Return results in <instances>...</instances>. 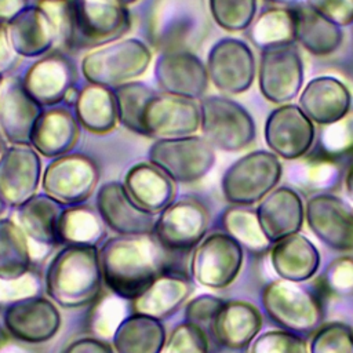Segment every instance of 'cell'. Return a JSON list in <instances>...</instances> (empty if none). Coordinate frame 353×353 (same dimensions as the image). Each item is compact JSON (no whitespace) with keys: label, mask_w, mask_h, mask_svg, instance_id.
Here are the masks:
<instances>
[{"label":"cell","mask_w":353,"mask_h":353,"mask_svg":"<svg viewBox=\"0 0 353 353\" xmlns=\"http://www.w3.org/2000/svg\"><path fill=\"white\" fill-rule=\"evenodd\" d=\"M52 21L57 44L66 50H88L120 40L131 28L127 7L110 0L39 1Z\"/></svg>","instance_id":"obj_1"},{"label":"cell","mask_w":353,"mask_h":353,"mask_svg":"<svg viewBox=\"0 0 353 353\" xmlns=\"http://www.w3.org/2000/svg\"><path fill=\"white\" fill-rule=\"evenodd\" d=\"M164 250L153 234L112 237L99 248L106 287L123 299H135L164 269Z\"/></svg>","instance_id":"obj_2"},{"label":"cell","mask_w":353,"mask_h":353,"mask_svg":"<svg viewBox=\"0 0 353 353\" xmlns=\"http://www.w3.org/2000/svg\"><path fill=\"white\" fill-rule=\"evenodd\" d=\"M97 245H65L46 269V292L66 309L85 306L98 296L102 285Z\"/></svg>","instance_id":"obj_3"},{"label":"cell","mask_w":353,"mask_h":353,"mask_svg":"<svg viewBox=\"0 0 353 353\" xmlns=\"http://www.w3.org/2000/svg\"><path fill=\"white\" fill-rule=\"evenodd\" d=\"M152 61L149 47L138 39L116 40L92 48L81 59V73L90 84L116 88L142 76Z\"/></svg>","instance_id":"obj_4"},{"label":"cell","mask_w":353,"mask_h":353,"mask_svg":"<svg viewBox=\"0 0 353 353\" xmlns=\"http://www.w3.org/2000/svg\"><path fill=\"white\" fill-rule=\"evenodd\" d=\"M200 130L207 142L225 152L247 148L255 138V123L239 102L221 95L200 101Z\"/></svg>","instance_id":"obj_5"},{"label":"cell","mask_w":353,"mask_h":353,"mask_svg":"<svg viewBox=\"0 0 353 353\" xmlns=\"http://www.w3.org/2000/svg\"><path fill=\"white\" fill-rule=\"evenodd\" d=\"M281 172V163L274 153L250 152L225 171L221 181L222 193L234 205H251L276 188Z\"/></svg>","instance_id":"obj_6"},{"label":"cell","mask_w":353,"mask_h":353,"mask_svg":"<svg viewBox=\"0 0 353 353\" xmlns=\"http://www.w3.org/2000/svg\"><path fill=\"white\" fill-rule=\"evenodd\" d=\"M148 159L174 182L190 183L208 174L215 163V149L201 135L157 139Z\"/></svg>","instance_id":"obj_7"},{"label":"cell","mask_w":353,"mask_h":353,"mask_svg":"<svg viewBox=\"0 0 353 353\" xmlns=\"http://www.w3.org/2000/svg\"><path fill=\"white\" fill-rule=\"evenodd\" d=\"M266 314L288 331L302 334L319 328L321 305L319 299L298 283L274 280L262 291Z\"/></svg>","instance_id":"obj_8"},{"label":"cell","mask_w":353,"mask_h":353,"mask_svg":"<svg viewBox=\"0 0 353 353\" xmlns=\"http://www.w3.org/2000/svg\"><path fill=\"white\" fill-rule=\"evenodd\" d=\"M243 261V245L228 233L218 232L204 237L194 247L190 273L200 285L222 290L236 280Z\"/></svg>","instance_id":"obj_9"},{"label":"cell","mask_w":353,"mask_h":353,"mask_svg":"<svg viewBox=\"0 0 353 353\" xmlns=\"http://www.w3.org/2000/svg\"><path fill=\"white\" fill-rule=\"evenodd\" d=\"M208 223L207 207L193 197H183L159 212L152 234L164 250L185 251L204 239Z\"/></svg>","instance_id":"obj_10"},{"label":"cell","mask_w":353,"mask_h":353,"mask_svg":"<svg viewBox=\"0 0 353 353\" xmlns=\"http://www.w3.org/2000/svg\"><path fill=\"white\" fill-rule=\"evenodd\" d=\"M99 179L97 164L80 153H68L52 159L41 176L46 194L61 204L84 203L95 190Z\"/></svg>","instance_id":"obj_11"},{"label":"cell","mask_w":353,"mask_h":353,"mask_svg":"<svg viewBox=\"0 0 353 353\" xmlns=\"http://www.w3.org/2000/svg\"><path fill=\"white\" fill-rule=\"evenodd\" d=\"M205 66L212 84L228 94L247 91L255 77V59L251 48L234 37L218 40L208 52Z\"/></svg>","instance_id":"obj_12"},{"label":"cell","mask_w":353,"mask_h":353,"mask_svg":"<svg viewBox=\"0 0 353 353\" xmlns=\"http://www.w3.org/2000/svg\"><path fill=\"white\" fill-rule=\"evenodd\" d=\"M63 207L46 193H36L17 207L15 223L28 239L32 261H40L61 244L59 221Z\"/></svg>","instance_id":"obj_13"},{"label":"cell","mask_w":353,"mask_h":353,"mask_svg":"<svg viewBox=\"0 0 353 353\" xmlns=\"http://www.w3.org/2000/svg\"><path fill=\"white\" fill-rule=\"evenodd\" d=\"M3 324L18 342L43 343L59 331L61 314L55 302L34 295L10 303L4 310Z\"/></svg>","instance_id":"obj_14"},{"label":"cell","mask_w":353,"mask_h":353,"mask_svg":"<svg viewBox=\"0 0 353 353\" xmlns=\"http://www.w3.org/2000/svg\"><path fill=\"white\" fill-rule=\"evenodd\" d=\"M145 135L167 139L193 135L200 128V106L170 94H154L143 112Z\"/></svg>","instance_id":"obj_15"},{"label":"cell","mask_w":353,"mask_h":353,"mask_svg":"<svg viewBox=\"0 0 353 353\" xmlns=\"http://www.w3.org/2000/svg\"><path fill=\"white\" fill-rule=\"evenodd\" d=\"M305 219L310 230L336 251H353V207L342 199L319 193L305 207Z\"/></svg>","instance_id":"obj_16"},{"label":"cell","mask_w":353,"mask_h":353,"mask_svg":"<svg viewBox=\"0 0 353 353\" xmlns=\"http://www.w3.org/2000/svg\"><path fill=\"white\" fill-rule=\"evenodd\" d=\"M258 80L262 95L270 102L292 99L303 81V65L296 48L291 44L263 48Z\"/></svg>","instance_id":"obj_17"},{"label":"cell","mask_w":353,"mask_h":353,"mask_svg":"<svg viewBox=\"0 0 353 353\" xmlns=\"http://www.w3.org/2000/svg\"><path fill=\"white\" fill-rule=\"evenodd\" d=\"M154 77L163 92L188 99L200 98L208 87L207 66L193 52L168 48L159 55Z\"/></svg>","instance_id":"obj_18"},{"label":"cell","mask_w":353,"mask_h":353,"mask_svg":"<svg viewBox=\"0 0 353 353\" xmlns=\"http://www.w3.org/2000/svg\"><path fill=\"white\" fill-rule=\"evenodd\" d=\"M95 208L105 226L120 236H148L154 229V215L141 208L120 182H106L98 192Z\"/></svg>","instance_id":"obj_19"},{"label":"cell","mask_w":353,"mask_h":353,"mask_svg":"<svg viewBox=\"0 0 353 353\" xmlns=\"http://www.w3.org/2000/svg\"><path fill=\"white\" fill-rule=\"evenodd\" d=\"M41 181V161L30 145H10L0 156V196L18 207L36 194Z\"/></svg>","instance_id":"obj_20"},{"label":"cell","mask_w":353,"mask_h":353,"mask_svg":"<svg viewBox=\"0 0 353 353\" xmlns=\"http://www.w3.org/2000/svg\"><path fill=\"white\" fill-rule=\"evenodd\" d=\"M314 139V127L298 105H283L272 110L265 124V141L274 154L287 160L303 156Z\"/></svg>","instance_id":"obj_21"},{"label":"cell","mask_w":353,"mask_h":353,"mask_svg":"<svg viewBox=\"0 0 353 353\" xmlns=\"http://www.w3.org/2000/svg\"><path fill=\"white\" fill-rule=\"evenodd\" d=\"M76 70L68 57L59 52L46 54L22 77L28 94L40 106H57L74 87Z\"/></svg>","instance_id":"obj_22"},{"label":"cell","mask_w":353,"mask_h":353,"mask_svg":"<svg viewBox=\"0 0 353 353\" xmlns=\"http://www.w3.org/2000/svg\"><path fill=\"white\" fill-rule=\"evenodd\" d=\"M41 106L28 94L22 79L12 77L0 87V134L11 145H30Z\"/></svg>","instance_id":"obj_23"},{"label":"cell","mask_w":353,"mask_h":353,"mask_svg":"<svg viewBox=\"0 0 353 353\" xmlns=\"http://www.w3.org/2000/svg\"><path fill=\"white\" fill-rule=\"evenodd\" d=\"M256 214L270 243L298 233L305 221V207L301 196L287 186L276 188L265 196Z\"/></svg>","instance_id":"obj_24"},{"label":"cell","mask_w":353,"mask_h":353,"mask_svg":"<svg viewBox=\"0 0 353 353\" xmlns=\"http://www.w3.org/2000/svg\"><path fill=\"white\" fill-rule=\"evenodd\" d=\"M10 44L17 55H46L57 43V33L47 11L40 6H28L6 25Z\"/></svg>","instance_id":"obj_25"},{"label":"cell","mask_w":353,"mask_h":353,"mask_svg":"<svg viewBox=\"0 0 353 353\" xmlns=\"http://www.w3.org/2000/svg\"><path fill=\"white\" fill-rule=\"evenodd\" d=\"M80 124L66 108L51 106L39 116L30 137V146L46 157L68 154L76 145Z\"/></svg>","instance_id":"obj_26"},{"label":"cell","mask_w":353,"mask_h":353,"mask_svg":"<svg viewBox=\"0 0 353 353\" xmlns=\"http://www.w3.org/2000/svg\"><path fill=\"white\" fill-rule=\"evenodd\" d=\"M352 95L347 87L331 76L312 79L299 97L301 109L319 124H334L347 114Z\"/></svg>","instance_id":"obj_27"},{"label":"cell","mask_w":353,"mask_h":353,"mask_svg":"<svg viewBox=\"0 0 353 353\" xmlns=\"http://www.w3.org/2000/svg\"><path fill=\"white\" fill-rule=\"evenodd\" d=\"M317 247L303 234L294 233L273 243L270 263L280 279L302 283L312 279L320 268Z\"/></svg>","instance_id":"obj_28"},{"label":"cell","mask_w":353,"mask_h":353,"mask_svg":"<svg viewBox=\"0 0 353 353\" xmlns=\"http://www.w3.org/2000/svg\"><path fill=\"white\" fill-rule=\"evenodd\" d=\"M218 342L229 349H241L258 336L262 328L261 310L245 301L225 302L211 323Z\"/></svg>","instance_id":"obj_29"},{"label":"cell","mask_w":353,"mask_h":353,"mask_svg":"<svg viewBox=\"0 0 353 353\" xmlns=\"http://www.w3.org/2000/svg\"><path fill=\"white\" fill-rule=\"evenodd\" d=\"M123 185L130 197L153 215L174 201V181L150 161L132 165L124 176Z\"/></svg>","instance_id":"obj_30"},{"label":"cell","mask_w":353,"mask_h":353,"mask_svg":"<svg viewBox=\"0 0 353 353\" xmlns=\"http://www.w3.org/2000/svg\"><path fill=\"white\" fill-rule=\"evenodd\" d=\"M193 291L192 281L179 273H161L134 299L137 313L164 319L176 312Z\"/></svg>","instance_id":"obj_31"},{"label":"cell","mask_w":353,"mask_h":353,"mask_svg":"<svg viewBox=\"0 0 353 353\" xmlns=\"http://www.w3.org/2000/svg\"><path fill=\"white\" fill-rule=\"evenodd\" d=\"M165 341L160 319L143 313L127 316L112 336L116 353H161Z\"/></svg>","instance_id":"obj_32"},{"label":"cell","mask_w":353,"mask_h":353,"mask_svg":"<svg viewBox=\"0 0 353 353\" xmlns=\"http://www.w3.org/2000/svg\"><path fill=\"white\" fill-rule=\"evenodd\" d=\"M73 106L79 124L91 132H109L119 121L112 88L88 83L79 90V97Z\"/></svg>","instance_id":"obj_33"},{"label":"cell","mask_w":353,"mask_h":353,"mask_svg":"<svg viewBox=\"0 0 353 353\" xmlns=\"http://www.w3.org/2000/svg\"><path fill=\"white\" fill-rule=\"evenodd\" d=\"M296 40L314 55L334 52L343 40L339 25L330 21L312 7L299 6L295 10Z\"/></svg>","instance_id":"obj_34"},{"label":"cell","mask_w":353,"mask_h":353,"mask_svg":"<svg viewBox=\"0 0 353 353\" xmlns=\"http://www.w3.org/2000/svg\"><path fill=\"white\" fill-rule=\"evenodd\" d=\"M105 237V223L98 211L87 205L63 208L59 221V241L66 245H97Z\"/></svg>","instance_id":"obj_35"},{"label":"cell","mask_w":353,"mask_h":353,"mask_svg":"<svg viewBox=\"0 0 353 353\" xmlns=\"http://www.w3.org/2000/svg\"><path fill=\"white\" fill-rule=\"evenodd\" d=\"M30 250L23 232L8 218H0V279H17L30 272Z\"/></svg>","instance_id":"obj_36"},{"label":"cell","mask_w":353,"mask_h":353,"mask_svg":"<svg viewBox=\"0 0 353 353\" xmlns=\"http://www.w3.org/2000/svg\"><path fill=\"white\" fill-rule=\"evenodd\" d=\"M258 47L269 48L291 44L296 40L295 11L291 8H270L259 15L251 32Z\"/></svg>","instance_id":"obj_37"},{"label":"cell","mask_w":353,"mask_h":353,"mask_svg":"<svg viewBox=\"0 0 353 353\" xmlns=\"http://www.w3.org/2000/svg\"><path fill=\"white\" fill-rule=\"evenodd\" d=\"M116 98L117 120L130 131L145 135L143 112L156 94L150 87L139 81H130L113 88Z\"/></svg>","instance_id":"obj_38"},{"label":"cell","mask_w":353,"mask_h":353,"mask_svg":"<svg viewBox=\"0 0 353 353\" xmlns=\"http://www.w3.org/2000/svg\"><path fill=\"white\" fill-rule=\"evenodd\" d=\"M222 223L229 236L251 251L261 252L270 245L256 211L245 208V205L228 208L222 215Z\"/></svg>","instance_id":"obj_39"},{"label":"cell","mask_w":353,"mask_h":353,"mask_svg":"<svg viewBox=\"0 0 353 353\" xmlns=\"http://www.w3.org/2000/svg\"><path fill=\"white\" fill-rule=\"evenodd\" d=\"M214 21L229 32L248 28L255 17L256 0H208Z\"/></svg>","instance_id":"obj_40"},{"label":"cell","mask_w":353,"mask_h":353,"mask_svg":"<svg viewBox=\"0 0 353 353\" xmlns=\"http://www.w3.org/2000/svg\"><path fill=\"white\" fill-rule=\"evenodd\" d=\"M310 353H353V330L339 321L319 327L309 345Z\"/></svg>","instance_id":"obj_41"},{"label":"cell","mask_w":353,"mask_h":353,"mask_svg":"<svg viewBox=\"0 0 353 353\" xmlns=\"http://www.w3.org/2000/svg\"><path fill=\"white\" fill-rule=\"evenodd\" d=\"M250 353H310V350L309 343L296 332L270 330L251 342Z\"/></svg>","instance_id":"obj_42"},{"label":"cell","mask_w":353,"mask_h":353,"mask_svg":"<svg viewBox=\"0 0 353 353\" xmlns=\"http://www.w3.org/2000/svg\"><path fill=\"white\" fill-rule=\"evenodd\" d=\"M161 353H208L207 335L200 325L185 321L171 331Z\"/></svg>","instance_id":"obj_43"},{"label":"cell","mask_w":353,"mask_h":353,"mask_svg":"<svg viewBox=\"0 0 353 353\" xmlns=\"http://www.w3.org/2000/svg\"><path fill=\"white\" fill-rule=\"evenodd\" d=\"M125 299L110 295L103 298L95 307L92 314V330L99 338H112L117 327L127 317Z\"/></svg>","instance_id":"obj_44"},{"label":"cell","mask_w":353,"mask_h":353,"mask_svg":"<svg viewBox=\"0 0 353 353\" xmlns=\"http://www.w3.org/2000/svg\"><path fill=\"white\" fill-rule=\"evenodd\" d=\"M40 291V281L34 273L17 279H0V303H14L17 301L37 295Z\"/></svg>","instance_id":"obj_45"},{"label":"cell","mask_w":353,"mask_h":353,"mask_svg":"<svg viewBox=\"0 0 353 353\" xmlns=\"http://www.w3.org/2000/svg\"><path fill=\"white\" fill-rule=\"evenodd\" d=\"M225 301L218 296L203 294L190 299L185 307V320L201 327V324L212 323Z\"/></svg>","instance_id":"obj_46"},{"label":"cell","mask_w":353,"mask_h":353,"mask_svg":"<svg viewBox=\"0 0 353 353\" xmlns=\"http://www.w3.org/2000/svg\"><path fill=\"white\" fill-rule=\"evenodd\" d=\"M325 281L328 288L336 294H353V258L341 256L332 261L327 269Z\"/></svg>","instance_id":"obj_47"},{"label":"cell","mask_w":353,"mask_h":353,"mask_svg":"<svg viewBox=\"0 0 353 353\" xmlns=\"http://www.w3.org/2000/svg\"><path fill=\"white\" fill-rule=\"evenodd\" d=\"M324 146L330 152H345L353 148V113L330 124L324 134Z\"/></svg>","instance_id":"obj_48"},{"label":"cell","mask_w":353,"mask_h":353,"mask_svg":"<svg viewBox=\"0 0 353 353\" xmlns=\"http://www.w3.org/2000/svg\"><path fill=\"white\" fill-rule=\"evenodd\" d=\"M306 3L339 26L353 22V0H306Z\"/></svg>","instance_id":"obj_49"},{"label":"cell","mask_w":353,"mask_h":353,"mask_svg":"<svg viewBox=\"0 0 353 353\" xmlns=\"http://www.w3.org/2000/svg\"><path fill=\"white\" fill-rule=\"evenodd\" d=\"M61 353H114V349L98 338H79L70 342Z\"/></svg>","instance_id":"obj_50"},{"label":"cell","mask_w":353,"mask_h":353,"mask_svg":"<svg viewBox=\"0 0 353 353\" xmlns=\"http://www.w3.org/2000/svg\"><path fill=\"white\" fill-rule=\"evenodd\" d=\"M15 51L12 50L6 25L0 23V72L11 68L15 62Z\"/></svg>","instance_id":"obj_51"},{"label":"cell","mask_w":353,"mask_h":353,"mask_svg":"<svg viewBox=\"0 0 353 353\" xmlns=\"http://www.w3.org/2000/svg\"><path fill=\"white\" fill-rule=\"evenodd\" d=\"M26 7L28 0H0V23L7 25Z\"/></svg>","instance_id":"obj_52"},{"label":"cell","mask_w":353,"mask_h":353,"mask_svg":"<svg viewBox=\"0 0 353 353\" xmlns=\"http://www.w3.org/2000/svg\"><path fill=\"white\" fill-rule=\"evenodd\" d=\"M0 353H30L26 347L19 345L18 342H6L0 343Z\"/></svg>","instance_id":"obj_53"},{"label":"cell","mask_w":353,"mask_h":353,"mask_svg":"<svg viewBox=\"0 0 353 353\" xmlns=\"http://www.w3.org/2000/svg\"><path fill=\"white\" fill-rule=\"evenodd\" d=\"M345 185H346V192H347L349 197L353 200V167H352V170L349 171V174L346 176Z\"/></svg>","instance_id":"obj_54"},{"label":"cell","mask_w":353,"mask_h":353,"mask_svg":"<svg viewBox=\"0 0 353 353\" xmlns=\"http://www.w3.org/2000/svg\"><path fill=\"white\" fill-rule=\"evenodd\" d=\"M110 1H114V3H117V4H120V6L127 7L128 4H132V3H135L137 0H110Z\"/></svg>","instance_id":"obj_55"},{"label":"cell","mask_w":353,"mask_h":353,"mask_svg":"<svg viewBox=\"0 0 353 353\" xmlns=\"http://www.w3.org/2000/svg\"><path fill=\"white\" fill-rule=\"evenodd\" d=\"M6 207H7V203L3 200V197L0 196V216L3 215V212L6 211Z\"/></svg>","instance_id":"obj_56"},{"label":"cell","mask_w":353,"mask_h":353,"mask_svg":"<svg viewBox=\"0 0 353 353\" xmlns=\"http://www.w3.org/2000/svg\"><path fill=\"white\" fill-rule=\"evenodd\" d=\"M270 1H274V3H292L295 0H270Z\"/></svg>","instance_id":"obj_57"},{"label":"cell","mask_w":353,"mask_h":353,"mask_svg":"<svg viewBox=\"0 0 353 353\" xmlns=\"http://www.w3.org/2000/svg\"><path fill=\"white\" fill-rule=\"evenodd\" d=\"M3 150H4V148H3V141H1V138H0V156H1Z\"/></svg>","instance_id":"obj_58"},{"label":"cell","mask_w":353,"mask_h":353,"mask_svg":"<svg viewBox=\"0 0 353 353\" xmlns=\"http://www.w3.org/2000/svg\"><path fill=\"white\" fill-rule=\"evenodd\" d=\"M3 81H4V79H3V74H1V72H0V87H1Z\"/></svg>","instance_id":"obj_59"},{"label":"cell","mask_w":353,"mask_h":353,"mask_svg":"<svg viewBox=\"0 0 353 353\" xmlns=\"http://www.w3.org/2000/svg\"><path fill=\"white\" fill-rule=\"evenodd\" d=\"M3 342V334H1V328H0V343Z\"/></svg>","instance_id":"obj_60"},{"label":"cell","mask_w":353,"mask_h":353,"mask_svg":"<svg viewBox=\"0 0 353 353\" xmlns=\"http://www.w3.org/2000/svg\"><path fill=\"white\" fill-rule=\"evenodd\" d=\"M39 1H47V0H39Z\"/></svg>","instance_id":"obj_61"}]
</instances>
